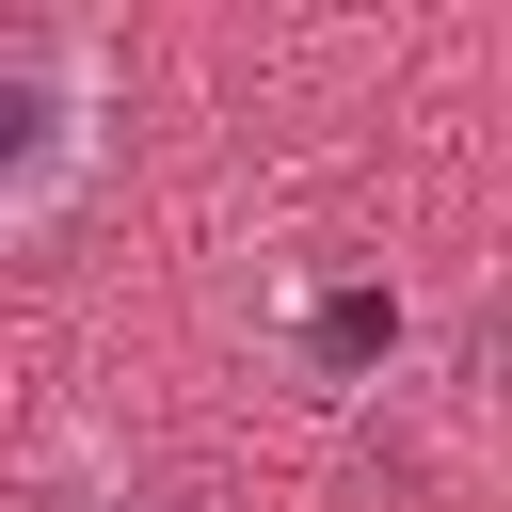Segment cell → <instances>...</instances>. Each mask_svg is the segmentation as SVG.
I'll return each instance as SVG.
<instances>
[{
    "mask_svg": "<svg viewBox=\"0 0 512 512\" xmlns=\"http://www.w3.org/2000/svg\"><path fill=\"white\" fill-rule=\"evenodd\" d=\"M384 336H400V304H384V288H336V304L304 320V352H320V368H368Z\"/></svg>",
    "mask_w": 512,
    "mask_h": 512,
    "instance_id": "obj_2",
    "label": "cell"
},
{
    "mask_svg": "<svg viewBox=\"0 0 512 512\" xmlns=\"http://www.w3.org/2000/svg\"><path fill=\"white\" fill-rule=\"evenodd\" d=\"M64 128H80V96H64L32 48H0V208H32V192L64 176Z\"/></svg>",
    "mask_w": 512,
    "mask_h": 512,
    "instance_id": "obj_1",
    "label": "cell"
}]
</instances>
